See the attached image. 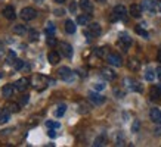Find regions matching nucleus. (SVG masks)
Returning a JSON list of instances; mask_svg holds the SVG:
<instances>
[{"mask_svg":"<svg viewBox=\"0 0 161 147\" xmlns=\"http://www.w3.org/2000/svg\"><path fill=\"white\" fill-rule=\"evenodd\" d=\"M155 75H157V72H154L152 69H148L147 72H145V79H147V81H154Z\"/></svg>","mask_w":161,"mask_h":147,"instance_id":"nucleus-28","label":"nucleus"},{"mask_svg":"<svg viewBox=\"0 0 161 147\" xmlns=\"http://www.w3.org/2000/svg\"><path fill=\"white\" fill-rule=\"evenodd\" d=\"M3 16H5L6 19H15L16 18V13H15V9H14V6H5V9H3Z\"/></svg>","mask_w":161,"mask_h":147,"instance_id":"nucleus-11","label":"nucleus"},{"mask_svg":"<svg viewBox=\"0 0 161 147\" xmlns=\"http://www.w3.org/2000/svg\"><path fill=\"white\" fill-rule=\"evenodd\" d=\"M136 33L139 35H142L143 38H149V34H148V31H145V29L142 28V27H136Z\"/></svg>","mask_w":161,"mask_h":147,"instance_id":"nucleus-32","label":"nucleus"},{"mask_svg":"<svg viewBox=\"0 0 161 147\" xmlns=\"http://www.w3.org/2000/svg\"><path fill=\"white\" fill-rule=\"evenodd\" d=\"M157 58H158V60H160V62H161V49L158 50V54H157Z\"/></svg>","mask_w":161,"mask_h":147,"instance_id":"nucleus-48","label":"nucleus"},{"mask_svg":"<svg viewBox=\"0 0 161 147\" xmlns=\"http://www.w3.org/2000/svg\"><path fill=\"white\" fill-rule=\"evenodd\" d=\"M30 100V96L28 94H25V96H22V99H21V104H27Z\"/></svg>","mask_w":161,"mask_h":147,"instance_id":"nucleus-39","label":"nucleus"},{"mask_svg":"<svg viewBox=\"0 0 161 147\" xmlns=\"http://www.w3.org/2000/svg\"><path fill=\"white\" fill-rule=\"evenodd\" d=\"M10 119V109H2L0 112V124H6Z\"/></svg>","mask_w":161,"mask_h":147,"instance_id":"nucleus-19","label":"nucleus"},{"mask_svg":"<svg viewBox=\"0 0 161 147\" xmlns=\"http://www.w3.org/2000/svg\"><path fill=\"white\" fill-rule=\"evenodd\" d=\"M142 9L149 12V13H154L155 12V2L152 0H142Z\"/></svg>","mask_w":161,"mask_h":147,"instance_id":"nucleus-10","label":"nucleus"},{"mask_svg":"<svg viewBox=\"0 0 161 147\" xmlns=\"http://www.w3.org/2000/svg\"><path fill=\"white\" fill-rule=\"evenodd\" d=\"M155 72H157V77H158V79L161 81V66H158V68H157Z\"/></svg>","mask_w":161,"mask_h":147,"instance_id":"nucleus-45","label":"nucleus"},{"mask_svg":"<svg viewBox=\"0 0 161 147\" xmlns=\"http://www.w3.org/2000/svg\"><path fill=\"white\" fill-rule=\"evenodd\" d=\"M15 71H21V69L24 68V60H21V59H15V62L12 63Z\"/></svg>","mask_w":161,"mask_h":147,"instance_id":"nucleus-26","label":"nucleus"},{"mask_svg":"<svg viewBox=\"0 0 161 147\" xmlns=\"http://www.w3.org/2000/svg\"><path fill=\"white\" fill-rule=\"evenodd\" d=\"M0 78H2V72H0Z\"/></svg>","mask_w":161,"mask_h":147,"instance_id":"nucleus-51","label":"nucleus"},{"mask_svg":"<svg viewBox=\"0 0 161 147\" xmlns=\"http://www.w3.org/2000/svg\"><path fill=\"white\" fill-rule=\"evenodd\" d=\"M89 99H90V102L93 103V104H103L105 103V97L103 96H101L99 93H89Z\"/></svg>","mask_w":161,"mask_h":147,"instance_id":"nucleus-9","label":"nucleus"},{"mask_svg":"<svg viewBox=\"0 0 161 147\" xmlns=\"http://www.w3.org/2000/svg\"><path fill=\"white\" fill-rule=\"evenodd\" d=\"M46 43H47V46H50V47H55V46L58 44V41H56V38L53 37V34H50V35H47Z\"/></svg>","mask_w":161,"mask_h":147,"instance_id":"nucleus-27","label":"nucleus"},{"mask_svg":"<svg viewBox=\"0 0 161 147\" xmlns=\"http://www.w3.org/2000/svg\"><path fill=\"white\" fill-rule=\"evenodd\" d=\"M53 13L56 15V16H62V15L65 13V12H64L62 9H55V10H53Z\"/></svg>","mask_w":161,"mask_h":147,"instance_id":"nucleus-42","label":"nucleus"},{"mask_svg":"<svg viewBox=\"0 0 161 147\" xmlns=\"http://www.w3.org/2000/svg\"><path fill=\"white\" fill-rule=\"evenodd\" d=\"M80 8H81L86 13H92L93 12V5L90 0H80Z\"/></svg>","mask_w":161,"mask_h":147,"instance_id":"nucleus-15","label":"nucleus"},{"mask_svg":"<svg viewBox=\"0 0 161 147\" xmlns=\"http://www.w3.org/2000/svg\"><path fill=\"white\" fill-rule=\"evenodd\" d=\"M39 3H42V0H39Z\"/></svg>","mask_w":161,"mask_h":147,"instance_id":"nucleus-52","label":"nucleus"},{"mask_svg":"<svg viewBox=\"0 0 161 147\" xmlns=\"http://www.w3.org/2000/svg\"><path fill=\"white\" fill-rule=\"evenodd\" d=\"M36 16H37V12H36V9H33V8H24V9L21 10V18L27 22V21H33L36 19Z\"/></svg>","mask_w":161,"mask_h":147,"instance_id":"nucleus-2","label":"nucleus"},{"mask_svg":"<svg viewBox=\"0 0 161 147\" xmlns=\"http://www.w3.org/2000/svg\"><path fill=\"white\" fill-rule=\"evenodd\" d=\"M65 110H67V104H59L58 109H56V112H55V115H56V118H61L64 116V113H65Z\"/></svg>","mask_w":161,"mask_h":147,"instance_id":"nucleus-25","label":"nucleus"},{"mask_svg":"<svg viewBox=\"0 0 161 147\" xmlns=\"http://www.w3.org/2000/svg\"><path fill=\"white\" fill-rule=\"evenodd\" d=\"M3 53H5V47H3V46H2V43H0V56H2Z\"/></svg>","mask_w":161,"mask_h":147,"instance_id":"nucleus-46","label":"nucleus"},{"mask_svg":"<svg viewBox=\"0 0 161 147\" xmlns=\"http://www.w3.org/2000/svg\"><path fill=\"white\" fill-rule=\"evenodd\" d=\"M47 134H49V137H50V138H55V137H56V132L53 131V128H49Z\"/></svg>","mask_w":161,"mask_h":147,"instance_id":"nucleus-41","label":"nucleus"},{"mask_svg":"<svg viewBox=\"0 0 161 147\" xmlns=\"http://www.w3.org/2000/svg\"><path fill=\"white\" fill-rule=\"evenodd\" d=\"M46 127H47V128H53V129H56V128H59L61 125H59L58 122H53V121H46Z\"/></svg>","mask_w":161,"mask_h":147,"instance_id":"nucleus-34","label":"nucleus"},{"mask_svg":"<svg viewBox=\"0 0 161 147\" xmlns=\"http://www.w3.org/2000/svg\"><path fill=\"white\" fill-rule=\"evenodd\" d=\"M127 66H129V69H132V71H137V69L141 68V63H139L137 59H130L129 63H127Z\"/></svg>","mask_w":161,"mask_h":147,"instance_id":"nucleus-24","label":"nucleus"},{"mask_svg":"<svg viewBox=\"0 0 161 147\" xmlns=\"http://www.w3.org/2000/svg\"><path fill=\"white\" fill-rule=\"evenodd\" d=\"M102 33V28H101V25L96 24V22H93V24L89 25V28L84 31V35H87L89 38H93V37H99Z\"/></svg>","mask_w":161,"mask_h":147,"instance_id":"nucleus-1","label":"nucleus"},{"mask_svg":"<svg viewBox=\"0 0 161 147\" xmlns=\"http://www.w3.org/2000/svg\"><path fill=\"white\" fill-rule=\"evenodd\" d=\"M142 6L141 5H132L130 6V9H129V13L132 15L133 18H141L142 15Z\"/></svg>","mask_w":161,"mask_h":147,"instance_id":"nucleus-14","label":"nucleus"},{"mask_svg":"<svg viewBox=\"0 0 161 147\" xmlns=\"http://www.w3.org/2000/svg\"><path fill=\"white\" fill-rule=\"evenodd\" d=\"M101 74H102V77L105 79H108V81H111V79L115 78V72L112 71V69H108V68H103L102 71H101Z\"/></svg>","mask_w":161,"mask_h":147,"instance_id":"nucleus-18","label":"nucleus"},{"mask_svg":"<svg viewBox=\"0 0 161 147\" xmlns=\"http://www.w3.org/2000/svg\"><path fill=\"white\" fill-rule=\"evenodd\" d=\"M155 134H157V135H161V127H160V128H157V129H155Z\"/></svg>","mask_w":161,"mask_h":147,"instance_id":"nucleus-47","label":"nucleus"},{"mask_svg":"<svg viewBox=\"0 0 161 147\" xmlns=\"http://www.w3.org/2000/svg\"><path fill=\"white\" fill-rule=\"evenodd\" d=\"M107 60L108 63L112 65V66H121L123 65V60H121V56L117 53H109L107 56Z\"/></svg>","mask_w":161,"mask_h":147,"instance_id":"nucleus-6","label":"nucleus"},{"mask_svg":"<svg viewBox=\"0 0 161 147\" xmlns=\"http://www.w3.org/2000/svg\"><path fill=\"white\" fill-rule=\"evenodd\" d=\"M149 118H151V121L152 122H155V124H161V110L160 109H151V112H149Z\"/></svg>","mask_w":161,"mask_h":147,"instance_id":"nucleus-12","label":"nucleus"},{"mask_svg":"<svg viewBox=\"0 0 161 147\" xmlns=\"http://www.w3.org/2000/svg\"><path fill=\"white\" fill-rule=\"evenodd\" d=\"M105 144H107V138L103 137V135L98 137L95 140V143H93V146H105Z\"/></svg>","mask_w":161,"mask_h":147,"instance_id":"nucleus-29","label":"nucleus"},{"mask_svg":"<svg viewBox=\"0 0 161 147\" xmlns=\"http://www.w3.org/2000/svg\"><path fill=\"white\" fill-rule=\"evenodd\" d=\"M126 83H127V87L130 88L132 91H142V87H141V84L137 83V81H135V79H130V78H127V79H126Z\"/></svg>","mask_w":161,"mask_h":147,"instance_id":"nucleus-16","label":"nucleus"},{"mask_svg":"<svg viewBox=\"0 0 161 147\" xmlns=\"http://www.w3.org/2000/svg\"><path fill=\"white\" fill-rule=\"evenodd\" d=\"M114 93H115V96H117L118 99L124 97V93H123V91H120V90H115V91H114Z\"/></svg>","mask_w":161,"mask_h":147,"instance_id":"nucleus-43","label":"nucleus"},{"mask_svg":"<svg viewBox=\"0 0 161 147\" xmlns=\"http://www.w3.org/2000/svg\"><path fill=\"white\" fill-rule=\"evenodd\" d=\"M114 15L117 16V19L127 21V10L123 5H117L115 8H114Z\"/></svg>","mask_w":161,"mask_h":147,"instance_id":"nucleus-7","label":"nucleus"},{"mask_svg":"<svg viewBox=\"0 0 161 147\" xmlns=\"http://www.w3.org/2000/svg\"><path fill=\"white\" fill-rule=\"evenodd\" d=\"M28 35H30V40H31V41L39 40V33H37L36 29H28Z\"/></svg>","mask_w":161,"mask_h":147,"instance_id":"nucleus-31","label":"nucleus"},{"mask_svg":"<svg viewBox=\"0 0 161 147\" xmlns=\"http://www.w3.org/2000/svg\"><path fill=\"white\" fill-rule=\"evenodd\" d=\"M9 108H10V112H14V113H16V112H19L21 109H19V104H16V103H12V104H9Z\"/></svg>","mask_w":161,"mask_h":147,"instance_id":"nucleus-35","label":"nucleus"},{"mask_svg":"<svg viewBox=\"0 0 161 147\" xmlns=\"http://www.w3.org/2000/svg\"><path fill=\"white\" fill-rule=\"evenodd\" d=\"M49 83H50V79H47L46 77H43V75H37V77H34V87L37 88V90H43Z\"/></svg>","mask_w":161,"mask_h":147,"instance_id":"nucleus-5","label":"nucleus"},{"mask_svg":"<svg viewBox=\"0 0 161 147\" xmlns=\"http://www.w3.org/2000/svg\"><path fill=\"white\" fill-rule=\"evenodd\" d=\"M59 49H61V53L65 56V58H73V47L69 46L68 43H65V41H62V43H59Z\"/></svg>","mask_w":161,"mask_h":147,"instance_id":"nucleus-8","label":"nucleus"},{"mask_svg":"<svg viewBox=\"0 0 161 147\" xmlns=\"http://www.w3.org/2000/svg\"><path fill=\"white\" fill-rule=\"evenodd\" d=\"M69 10H71L73 13H74V12H75V10H77V5H75L74 2H73V3H71V5H69Z\"/></svg>","mask_w":161,"mask_h":147,"instance_id":"nucleus-44","label":"nucleus"},{"mask_svg":"<svg viewBox=\"0 0 161 147\" xmlns=\"http://www.w3.org/2000/svg\"><path fill=\"white\" fill-rule=\"evenodd\" d=\"M155 12L161 13V0H155Z\"/></svg>","mask_w":161,"mask_h":147,"instance_id":"nucleus-40","label":"nucleus"},{"mask_svg":"<svg viewBox=\"0 0 161 147\" xmlns=\"http://www.w3.org/2000/svg\"><path fill=\"white\" fill-rule=\"evenodd\" d=\"M46 33H47V35L53 34L55 33V25L52 24V22H47V27H46Z\"/></svg>","mask_w":161,"mask_h":147,"instance_id":"nucleus-33","label":"nucleus"},{"mask_svg":"<svg viewBox=\"0 0 161 147\" xmlns=\"http://www.w3.org/2000/svg\"><path fill=\"white\" fill-rule=\"evenodd\" d=\"M28 33V28L25 25H15L14 27V34L16 35H25Z\"/></svg>","mask_w":161,"mask_h":147,"instance_id":"nucleus-20","label":"nucleus"},{"mask_svg":"<svg viewBox=\"0 0 161 147\" xmlns=\"http://www.w3.org/2000/svg\"><path fill=\"white\" fill-rule=\"evenodd\" d=\"M28 87V78H19L16 83H15V88L18 91H25Z\"/></svg>","mask_w":161,"mask_h":147,"instance_id":"nucleus-13","label":"nucleus"},{"mask_svg":"<svg viewBox=\"0 0 161 147\" xmlns=\"http://www.w3.org/2000/svg\"><path fill=\"white\" fill-rule=\"evenodd\" d=\"M95 53H96V56L102 58L103 54H105V47H99V49H96V50H95Z\"/></svg>","mask_w":161,"mask_h":147,"instance_id":"nucleus-37","label":"nucleus"},{"mask_svg":"<svg viewBox=\"0 0 161 147\" xmlns=\"http://www.w3.org/2000/svg\"><path fill=\"white\" fill-rule=\"evenodd\" d=\"M15 59H16V53H15L14 50H10L9 53H8V58H6V60H8V63H14L15 62Z\"/></svg>","mask_w":161,"mask_h":147,"instance_id":"nucleus-30","label":"nucleus"},{"mask_svg":"<svg viewBox=\"0 0 161 147\" xmlns=\"http://www.w3.org/2000/svg\"><path fill=\"white\" fill-rule=\"evenodd\" d=\"M65 31H67L68 34H74V33H75V24H74L71 19H68L65 22Z\"/></svg>","mask_w":161,"mask_h":147,"instance_id":"nucleus-22","label":"nucleus"},{"mask_svg":"<svg viewBox=\"0 0 161 147\" xmlns=\"http://www.w3.org/2000/svg\"><path fill=\"white\" fill-rule=\"evenodd\" d=\"M14 90H16L15 84H6L5 87L2 88V93H3L5 97H10V96H14Z\"/></svg>","mask_w":161,"mask_h":147,"instance_id":"nucleus-17","label":"nucleus"},{"mask_svg":"<svg viewBox=\"0 0 161 147\" xmlns=\"http://www.w3.org/2000/svg\"><path fill=\"white\" fill-rule=\"evenodd\" d=\"M59 54L56 53V52H50L49 54H47V60H49V63L50 65H56L59 62Z\"/></svg>","mask_w":161,"mask_h":147,"instance_id":"nucleus-21","label":"nucleus"},{"mask_svg":"<svg viewBox=\"0 0 161 147\" xmlns=\"http://www.w3.org/2000/svg\"><path fill=\"white\" fill-rule=\"evenodd\" d=\"M89 21H90V13H89V15H80V16H77V24L78 25H87Z\"/></svg>","mask_w":161,"mask_h":147,"instance_id":"nucleus-23","label":"nucleus"},{"mask_svg":"<svg viewBox=\"0 0 161 147\" xmlns=\"http://www.w3.org/2000/svg\"><path fill=\"white\" fill-rule=\"evenodd\" d=\"M55 2H56V3H64L65 0H55Z\"/></svg>","mask_w":161,"mask_h":147,"instance_id":"nucleus-49","label":"nucleus"},{"mask_svg":"<svg viewBox=\"0 0 161 147\" xmlns=\"http://www.w3.org/2000/svg\"><path fill=\"white\" fill-rule=\"evenodd\" d=\"M139 128H141V122L136 119V121L133 122V125H132V131L133 132H137V131H139Z\"/></svg>","mask_w":161,"mask_h":147,"instance_id":"nucleus-36","label":"nucleus"},{"mask_svg":"<svg viewBox=\"0 0 161 147\" xmlns=\"http://www.w3.org/2000/svg\"><path fill=\"white\" fill-rule=\"evenodd\" d=\"M93 87H95V90H96V91H101V90H103V88H105V84L98 83V84H95Z\"/></svg>","mask_w":161,"mask_h":147,"instance_id":"nucleus-38","label":"nucleus"},{"mask_svg":"<svg viewBox=\"0 0 161 147\" xmlns=\"http://www.w3.org/2000/svg\"><path fill=\"white\" fill-rule=\"evenodd\" d=\"M58 75L64 79V81H73L74 79V72L68 68V66H62V68L58 71Z\"/></svg>","mask_w":161,"mask_h":147,"instance_id":"nucleus-3","label":"nucleus"},{"mask_svg":"<svg viewBox=\"0 0 161 147\" xmlns=\"http://www.w3.org/2000/svg\"><path fill=\"white\" fill-rule=\"evenodd\" d=\"M99 2H101V3H105V0H99Z\"/></svg>","mask_w":161,"mask_h":147,"instance_id":"nucleus-50","label":"nucleus"},{"mask_svg":"<svg viewBox=\"0 0 161 147\" xmlns=\"http://www.w3.org/2000/svg\"><path fill=\"white\" fill-rule=\"evenodd\" d=\"M118 46H120L124 52L129 50V47L132 46V37H129L127 34H121L120 38H118Z\"/></svg>","mask_w":161,"mask_h":147,"instance_id":"nucleus-4","label":"nucleus"}]
</instances>
